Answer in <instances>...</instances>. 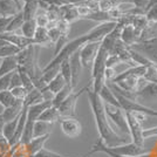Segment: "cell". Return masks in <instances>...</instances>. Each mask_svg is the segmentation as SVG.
Returning a JSON list of instances; mask_svg holds the SVG:
<instances>
[{"instance_id":"1","label":"cell","mask_w":157,"mask_h":157,"mask_svg":"<svg viewBox=\"0 0 157 157\" xmlns=\"http://www.w3.org/2000/svg\"><path fill=\"white\" fill-rule=\"evenodd\" d=\"M86 92L88 94L89 103H90L93 115L95 118V124H96V129H98V136H100L98 138H101L107 147L125 143V138L120 136L110 125V121L105 110V103L100 98L98 94L94 93L92 89H89V86Z\"/></svg>"},{"instance_id":"2","label":"cell","mask_w":157,"mask_h":157,"mask_svg":"<svg viewBox=\"0 0 157 157\" xmlns=\"http://www.w3.org/2000/svg\"><path fill=\"white\" fill-rule=\"evenodd\" d=\"M105 110L107 113V116L114 124L117 127L121 132L129 135V127L125 117V111L121 107L111 105L108 103H105Z\"/></svg>"},{"instance_id":"3","label":"cell","mask_w":157,"mask_h":157,"mask_svg":"<svg viewBox=\"0 0 157 157\" xmlns=\"http://www.w3.org/2000/svg\"><path fill=\"white\" fill-rule=\"evenodd\" d=\"M105 149L110 152H114L120 156H128V157H136L138 155H142L145 152L151 151L150 149H147L144 147H140L134 142H129V143L117 144V145H113V147H107L105 144Z\"/></svg>"},{"instance_id":"4","label":"cell","mask_w":157,"mask_h":157,"mask_svg":"<svg viewBox=\"0 0 157 157\" xmlns=\"http://www.w3.org/2000/svg\"><path fill=\"white\" fill-rule=\"evenodd\" d=\"M125 117L129 127V135L131 136V142L137 144L140 147H144V137H143V124L135 117L132 111H125Z\"/></svg>"},{"instance_id":"5","label":"cell","mask_w":157,"mask_h":157,"mask_svg":"<svg viewBox=\"0 0 157 157\" xmlns=\"http://www.w3.org/2000/svg\"><path fill=\"white\" fill-rule=\"evenodd\" d=\"M129 48L137 51L143 56H145L150 62L157 66V38L136 42Z\"/></svg>"},{"instance_id":"6","label":"cell","mask_w":157,"mask_h":157,"mask_svg":"<svg viewBox=\"0 0 157 157\" xmlns=\"http://www.w3.org/2000/svg\"><path fill=\"white\" fill-rule=\"evenodd\" d=\"M88 87H85L82 89H80L78 92H72L69 94V96L66 98L65 101L59 105L58 111L60 114V117H74L75 116V107L78 102V98L87 90Z\"/></svg>"},{"instance_id":"7","label":"cell","mask_w":157,"mask_h":157,"mask_svg":"<svg viewBox=\"0 0 157 157\" xmlns=\"http://www.w3.org/2000/svg\"><path fill=\"white\" fill-rule=\"evenodd\" d=\"M100 45H101V41H90V42H87L85 46L78 51L80 61H81L82 67H85V68L92 67L94 60L98 55Z\"/></svg>"},{"instance_id":"8","label":"cell","mask_w":157,"mask_h":157,"mask_svg":"<svg viewBox=\"0 0 157 157\" xmlns=\"http://www.w3.org/2000/svg\"><path fill=\"white\" fill-rule=\"evenodd\" d=\"M61 130L67 137L75 138L82 132V125L75 117H60L59 120Z\"/></svg>"},{"instance_id":"9","label":"cell","mask_w":157,"mask_h":157,"mask_svg":"<svg viewBox=\"0 0 157 157\" xmlns=\"http://www.w3.org/2000/svg\"><path fill=\"white\" fill-rule=\"evenodd\" d=\"M134 101L143 105L144 102H156L157 101V83L149 82L142 90L132 94Z\"/></svg>"},{"instance_id":"10","label":"cell","mask_w":157,"mask_h":157,"mask_svg":"<svg viewBox=\"0 0 157 157\" xmlns=\"http://www.w3.org/2000/svg\"><path fill=\"white\" fill-rule=\"evenodd\" d=\"M17 62L20 67H31V66L38 63V56H36V46L33 45L21 49L17 55H15Z\"/></svg>"},{"instance_id":"11","label":"cell","mask_w":157,"mask_h":157,"mask_svg":"<svg viewBox=\"0 0 157 157\" xmlns=\"http://www.w3.org/2000/svg\"><path fill=\"white\" fill-rule=\"evenodd\" d=\"M0 39L6 41L8 44H11V45H13V46H15L17 48H19L20 51H21V49H25L27 47L35 45V42H34L33 39H28L26 36L19 35V34H17V33L5 32V33H2V34H0Z\"/></svg>"},{"instance_id":"12","label":"cell","mask_w":157,"mask_h":157,"mask_svg":"<svg viewBox=\"0 0 157 157\" xmlns=\"http://www.w3.org/2000/svg\"><path fill=\"white\" fill-rule=\"evenodd\" d=\"M140 35H141V31L136 29L132 25H124V26L122 25L121 33H120V39L127 47H130L134 44L138 42Z\"/></svg>"},{"instance_id":"13","label":"cell","mask_w":157,"mask_h":157,"mask_svg":"<svg viewBox=\"0 0 157 157\" xmlns=\"http://www.w3.org/2000/svg\"><path fill=\"white\" fill-rule=\"evenodd\" d=\"M51 105H52L51 101H42L40 103H36V105H29L27 108V122L35 123L39 120V116L42 114V111Z\"/></svg>"},{"instance_id":"14","label":"cell","mask_w":157,"mask_h":157,"mask_svg":"<svg viewBox=\"0 0 157 157\" xmlns=\"http://www.w3.org/2000/svg\"><path fill=\"white\" fill-rule=\"evenodd\" d=\"M69 66H71V73H72V88L75 89V87L78 82V78L81 74V69L83 68L80 61V54L78 52L74 53L69 58Z\"/></svg>"},{"instance_id":"15","label":"cell","mask_w":157,"mask_h":157,"mask_svg":"<svg viewBox=\"0 0 157 157\" xmlns=\"http://www.w3.org/2000/svg\"><path fill=\"white\" fill-rule=\"evenodd\" d=\"M60 8V19L66 21L67 24H73L74 21L80 19V15L78 13V10L75 5H65L59 7Z\"/></svg>"},{"instance_id":"16","label":"cell","mask_w":157,"mask_h":157,"mask_svg":"<svg viewBox=\"0 0 157 157\" xmlns=\"http://www.w3.org/2000/svg\"><path fill=\"white\" fill-rule=\"evenodd\" d=\"M24 109V101L21 100H15L12 105L5 108V110L2 113V118L5 122H10L14 118H17L20 115V113Z\"/></svg>"},{"instance_id":"17","label":"cell","mask_w":157,"mask_h":157,"mask_svg":"<svg viewBox=\"0 0 157 157\" xmlns=\"http://www.w3.org/2000/svg\"><path fill=\"white\" fill-rule=\"evenodd\" d=\"M49 136L51 135H45V136H40V137H33L32 141L27 145H25L28 156L33 157L36 152H39L42 148H45V143L48 141Z\"/></svg>"},{"instance_id":"18","label":"cell","mask_w":157,"mask_h":157,"mask_svg":"<svg viewBox=\"0 0 157 157\" xmlns=\"http://www.w3.org/2000/svg\"><path fill=\"white\" fill-rule=\"evenodd\" d=\"M20 11L13 0H0V17H14Z\"/></svg>"},{"instance_id":"19","label":"cell","mask_w":157,"mask_h":157,"mask_svg":"<svg viewBox=\"0 0 157 157\" xmlns=\"http://www.w3.org/2000/svg\"><path fill=\"white\" fill-rule=\"evenodd\" d=\"M39 10V0H29L24 4L21 12L25 20H32L35 18L36 12Z\"/></svg>"},{"instance_id":"20","label":"cell","mask_w":157,"mask_h":157,"mask_svg":"<svg viewBox=\"0 0 157 157\" xmlns=\"http://www.w3.org/2000/svg\"><path fill=\"white\" fill-rule=\"evenodd\" d=\"M18 62L15 56H8L5 59H1V63H0V78L6 75L8 73H13L18 69Z\"/></svg>"},{"instance_id":"21","label":"cell","mask_w":157,"mask_h":157,"mask_svg":"<svg viewBox=\"0 0 157 157\" xmlns=\"http://www.w3.org/2000/svg\"><path fill=\"white\" fill-rule=\"evenodd\" d=\"M98 96H100V98L102 100L103 103H108V105L120 107V103H118V101H117V98H116V96H115V94H114V92L108 87L107 83H105V85L101 88V90L98 92Z\"/></svg>"},{"instance_id":"22","label":"cell","mask_w":157,"mask_h":157,"mask_svg":"<svg viewBox=\"0 0 157 157\" xmlns=\"http://www.w3.org/2000/svg\"><path fill=\"white\" fill-rule=\"evenodd\" d=\"M33 40L35 42V46H51V41L48 36V29L46 27H38L34 33Z\"/></svg>"},{"instance_id":"23","label":"cell","mask_w":157,"mask_h":157,"mask_svg":"<svg viewBox=\"0 0 157 157\" xmlns=\"http://www.w3.org/2000/svg\"><path fill=\"white\" fill-rule=\"evenodd\" d=\"M52 127V123L38 120L33 125V137H40V136H45V135H51Z\"/></svg>"},{"instance_id":"24","label":"cell","mask_w":157,"mask_h":157,"mask_svg":"<svg viewBox=\"0 0 157 157\" xmlns=\"http://www.w3.org/2000/svg\"><path fill=\"white\" fill-rule=\"evenodd\" d=\"M60 120V114L58 111V108L55 107H48L47 109L42 111V114L39 116V121H45V122H48V123H52L54 124L55 122H58Z\"/></svg>"},{"instance_id":"25","label":"cell","mask_w":157,"mask_h":157,"mask_svg":"<svg viewBox=\"0 0 157 157\" xmlns=\"http://www.w3.org/2000/svg\"><path fill=\"white\" fill-rule=\"evenodd\" d=\"M18 118H14L12 121H10V122H5V124L2 127V130H1V134H2V136L6 140L8 144L10 142L12 141V138H13L14 134H15V130H17V125H18Z\"/></svg>"},{"instance_id":"26","label":"cell","mask_w":157,"mask_h":157,"mask_svg":"<svg viewBox=\"0 0 157 157\" xmlns=\"http://www.w3.org/2000/svg\"><path fill=\"white\" fill-rule=\"evenodd\" d=\"M72 92H74V89H73L71 86L66 85L59 93H56V94L54 95V98L52 100V105L55 107V108H59V105L69 96V94Z\"/></svg>"},{"instance_id":"27","label":"cell","mask_w":157,"mask_h":157,"mask_svg":"<svg viewBox=\"0 0 157 157\" xmlns=\"http://www.w3.org/2000/svg\"><path fill=\"white\" fill-rule=\"evenodd\" d=\"M44 101V98H42V94L39 89L34 88L32 92H29L26 95V98L24 100V105L25 107H29V105H36V103H40Z\"/></svg>"},{"instance_id":"28","label":"cell","mask_w":157,"mask_h":157,"mask_svg":"<svg viewBox=\"0 0 157 157\" xmlns=\"http://www.w3.org/2000/svg\"><path fill=\"white\" fill-rule=\"evenodd\" d=\"M66 86V81L65 78H62V75L61 74H58L55 78H53L52 81L48 83V85L46 86V88L49 90V92H52L54 95L56 94V93H59L63 87Z\"/></svg>"},{"instance_id":"29","label":"cell","mask_w":157,"mask_h":157,"mask_svg":"<svg viewBox=\"0 0 157 157\" xmlns=\"http://www.w3.org/2000/svg\"><path fill=\"white\" fill-rule=\"evenodd\" d=\"M36 28H38V26H36V22H35L34 19L25 20V22L22 24V26L20 28V29H21V35L26 36L28 39H33Z\"/></svg>"},{"instance_id":"30","label":"cell","mask_w":157,"mask_h":157,"mask_svg":"<svg viewBox=\"0 0 157 157\" xmlns=\"http://www.w3.org/2000/svg\"><path fill=\"white\" fill-rule=\"evenodd\" d=\"M25 22V19H24V15H22V12L20 11L18 14H15L14 17H12V19L10 21L8 26L6 28V32L8 33H15L18 29L21 28L22 24Z\"/></svg>"},{"instance_id":"31","label":"cell","mask_w":157,"mask_h":157,"mask_svg":"<svg viewBox=\"0 0 157 157\" xmlns=\"http://www.w3.org/2000/svg\"><path fill=\"white\" fill-rule=\"evenodd\" d=\"M17 71H18V73H19L20 78H21V86H22L28 93L32 92L35 87H34V85H33V81H32V78H31V76L26 73V71L24 69V67H20L19 66Z\"/></svg>"},{"instance_id":"32","label":"cell","mask_w":157,"mask_h":157,"mask_svg":"<svg viewBox=\"0 0 157 157\" xmlns=\"http://www.w3.org/2000/svg\"><path fill=\"white\" fill-rule=\"evenodd\" d=\"M60 74L65 78L66 85L72 87V73H71V66H69V60L68 59L60 63Z\"/></svg>"},{"instance_id":"33","label":"cell","mask_w":157,"mask_h":157,"mask_svg":"<svg viewBox=\"0 0 157 157\" xmlns=\"http://www.w3.org/2000/svg\"><path fill=\"white\" fill-rule=\"evenodd\" d=\"M121 2H122V0H98V11L107 13L111 8L118 6Z\"/></svg>"},{"instance_id":"34","label":"cell","mask_w":157,"mask_h":157,"mask_svg":"<svg viewBox=\"0 0 157 157\" xmlns=\"http://www.w3.org/2000/svg\"><path fill=\"white\" fill-rule=\"evenodd\" d=\"M35 22H36V26L38 27H46L49 25V19H48V17H47V13H46V10H44V8H41L39 6V10H38V12H36V15H35Z\"/></svg>"},{"instance_id":"35","label":"cell","mask_w":157,"mask_h":157,"mask_svg":"<svg viewBox=\"0 0 157 157\" xmlns=\"http://www.w3.org/2000/svg\"><path fill=\"white\" fill-rule=\"evenodd\" d=\"M19 52V48H17V47L11 45V44H7L5 46L0 47V59H5V58H8V56H15Z\"/></svg>"},{"instance_id":"36","label":"cell","mask_w":157,"mask_h":157,"mask_svg":"<svg viewBox=\"0 0 157 157\" xmlns=\"http://www.w3.org/2000/svg\"><path fill=\"white\" fill-rule=\"evenodd\" d=\"M15 102V98L12 95L11 90H2L0 92V103L4 105L5 108L12 105Z\"/></svg>"},{"instance_id":"37","label":"cell","mask_w":157,"mask_h":157,"mask_svg":"<svg viewBox=\"0 0 157 157\" xmlns=\"http://www.w3.org/2000/svg\"><path fill=\"white\" fill-rule=\"evenodd\" d=\"M143 78H145V80H148L149 82L157 83V66L156 65L148 66L147 69H145V73H144Z\"/></svg>"},{"instance_id":"38","label":"cell","mask_w":157,"mask_h":157,"mask_svg":"<svg viewBox=\"0 0 157 157\" xmlns=\"http://www.w3.org/2000/svg\"><path fill=\"white\" fill-rule=\"evenodd\" d=\"M145 18L148 20V22H154V24H157V4L150 6L147 11H145Z\"/></svg>"},{"instance_id":"39","label":"cell","mask_w":157,"mask_h":157,"mask_svg":"<svg viewBox=\"0 0 157 157\" xmlns=\"http://www.w3.org/2000/svg\"><path fill=\"white\" fill-rule=\"evenodd\" d=\"M33 157H72V156H65V155H61L59 152H55L46 148H42L39 152H36Z\"/></svg>"},{"instance_id":"40","label":"cell","mask_w":157,"mask_h":157,"mask_svg":"<svg viewBox=\"0 0 157 157\" xmlns=\"http://www.w3.org/2000/svg\"><path fill=\"white\" fill-rule=\"evenodd\" d=\"M11 93H12V95L15 98V100H21V101H24L25 98H26V95L28 94V92H27L22 86L15 87L13 89H11Z\"/></svg>"},{"instance_id":"41","label":"cell","mask_w":157,"mask_h":157,"mask_svg":"<svg viewBox=\"0 0 157 157\" xmlns=\"http://www.w3.org/2000/svg\"><path fill=\"white\" fill-rule=\"evenodd\" d=\"M47 29H48V36H49L51 44H52V45H55V44L58 42V40L60 39V36H61V33H60V31L58 29L56 26L47 28Z\"/></svg>"},{"instance_id":"42","label":"cell","mask_w":157,"mask_h":157,"mask_svg":"<svg viewBox=\"0 0 157 157\" xmlns=\"http://www.w3.org/2000/svg\"><path fill=\"white\" fill-rule=\"evenodd\" d=\"M13 73H8V74L0 78V92H2V90H10V83H11V78H12Z\"/></svg>"},{"instance_id":"43","label":"cell","mask_w":157,"mask_h":157,"mask_svg":"<svg viewBox=\"0 0 157 157\" xmlns=\"http://www.w3.org/2000/svg\"><path fill=\"white\" fill-rule=\"evenodd\" d=\"M21 86V78H20V75L18 71H15L11 78V83H10V90L13 89L15 87H20Z\"/></svg>"},{"instance_id":"44","label":"cell","mask_w":157,"mask_h":157,"mask_svg":"<svg viewBox=\"0 0 157 157\" xmlns=\"http://www.w3.org/2000/svg\"><path fill=\"white\" fill-rule=\"evenodd\" d=\"M11 19H12V17H0V34L6 32V28Z\"/></svg>"},{"instance_id":"45","label":"cell","mask_w":157,"mask_h":157,"mask_svg":"<svg viewBox=\"0 0 157 157\" xmlns=\"http://www.w3.org/2000/svg\"><path fill=\"white\" fill-rule=\"evenodd\" d=\"M157 136V127L154 128H148V129H144L143 130V137L145 138H152Z\"/></svg>"},{"instance_id":"46","label":"cell","mask_w":157,"mask_h":157,"mask_svg":"<svg viewBox=\"0 0 157 157\" xmlns=\"http://www.w3.org/2000/svg\"><path fill=\"white\" fill-rule=\"evenodd\" d=\"M136 157H154V155H152L151 151H149V152H145V154H142V155H138V156H136Z\"/></svg>"},{"instance_id":"47","label":"cell","mask_w":157,"mask_h":157,"mask_svg":"<svg viewBox=\"0 0 157 157\" xmlns=\"http://www.w3.org/2000/svg\"><path fill=\"white\" fill-rule=\"evenodd\" d=\"M5 124V121H4V118H2V115H0V132L2 130V127Z\"/></svg>"},{"instance_id":"48","label":"cell","mask_w":157,"mask_h":157,"mask_svg":"<svg viewBox=\"0 0 157 157\" xmlns=\"http://www.w3.org/2000/svg\"><path fill=\"white\" fill-rule=\"evenodd\" d=\"M4 110H5V107L0 103V115H2V113H4Z\"/></svg>"},{"instance_id":"49","label":"cell","mask_w":157,"mask_h":157,"mask_svg":"<svg viewBox=\"0 0 157 157\" xmlns=\"http://www.w3.org/2000/svg\"><path fill=\"white\" fill-rule=\"evenodd\" d=\"M6 151H7V150H6ZM6 151H2V152L0 154V157H4V155H5V152H6Z\"/></svg>"},{"instance_id":"50","label":"cell","mask_w":157,"mask_h":157,"mask_svg":"<svg viewBox=\"0 0 157 157\" xmlns=\"http://www.w3.org/2000/svg\"><path fill=\"white\" fill-rule=\"evenodd\" d=\"M41 1H46V0H41Z\"/></svg>"},{"instance_id":"51","label":"cell","mask_w":157,"mask_h":157,"mask_svg":"<svg viewBox=\"0 0 157 157\" xmlns=\"http://www.w3.org/2000/svg\"><path fill=\"white\" fill-rule=\"evenodd\" d=\"M82 157H83V156H82Z\"/></svg>"}]
</instances>
